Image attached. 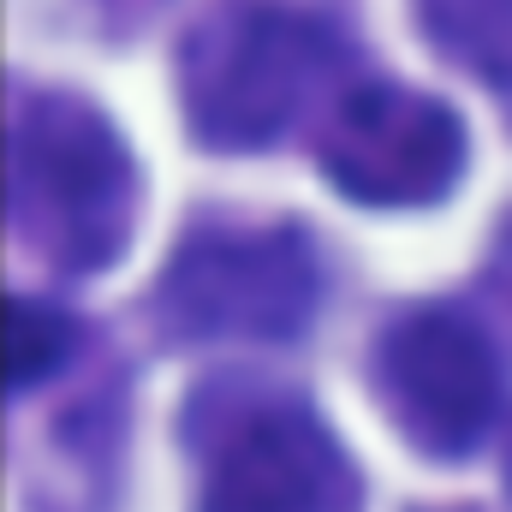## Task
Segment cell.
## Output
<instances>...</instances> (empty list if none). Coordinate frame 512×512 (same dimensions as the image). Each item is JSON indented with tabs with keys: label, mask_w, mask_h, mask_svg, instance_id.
Here are the masks:
<instances>
[{
	"label": "cell",
	"mask_w": 512,
	"mask_h": 512,
	"mask_svg": "<svg viewBox=\"0 0 512 512\" xmlns=\"http://www.w3.org/2000/svg\"><path fill=\"white\" fill-rule=\"evenodd\" d=\"M197 512H358V471L298 399H239L209 435Z\"/></svg>",
	"instance_id": "obj_4"
},
{
	"label": "cell",
	"mask_w": 512,
	"mask_h": 512,
	"mask_svg": "<svg viewBox=\"0 0 512 512\" xmlns=\"http://www.w3.org/2000/svg\"><path fill=\"white\" fill-rule=\"evenodd\" d=\"M12 221L54 268L90 274L126 251L137 167L120 131L78 96H30L12 126Z\"/></svg>",
	"instance_id": "obj_2"
},
{
	"label": "cell",
	"mask_w": 512,
	"mask_h": 512,
	"mask_svg": "<svg viewBox=\"0 0 512 512\" xmlns=\"http://www.w3.org/2000/svg\"><path fill=\"white\" fill-rule=\"evenodd\" d=\"M417 18L453 66L512 84V0H417Z\"/></svg>",
	"instance_id": "obj_7"
},
{
	"label": "cell",
	"mask_w": 512,
	"mask_h": 512,
	"mask_svg": "<svg viewBox=\"0 0 512 512\" xmlns=\"http://www.w3.org/2000/svg\"><path fill=\"white\" fill-rule=\"evenodd\" d=\"M489 280H495V292L512 304V215L501 221V239H495V256H489Z\"/></svg>",
	"instance_id": "obj_9"
},
{
	"label": "cell",
	"mask_w": 512,
	"mask_h": 512,
	"mask_svg": "<svg viewBox=\"0 0 512 512\" xmlns=\"http://www.w3.org/2000/svg\"><path fill=\"white\" fill-rule=\"evenodd\" d=\"M72 352V322L48 304H30V298H6V328H0V358H6V387L42 382L66 364Z\"/></svg>",
	"instance_id": "obj_8"
},
{
	"label": "cell",
	"mask_w": 512,
	"mask_h": 512,
	"mask_svg": "<svg viewBox=\"0 0 512 512\" xmlns=\"http://www.w3.org/2000/svg\"><path fill=\"white\" fill-rule=\"evenodd\" d=\"M322 167L352 203L376 209L435 203L465 167V131L435 96L399 84H358L328 114Z\"/></svg>",
	"instance_id": "obj_5"
},
{
	"label": "cell",
	"mask_w": 512,
	"mask_h": 512,
	"mask_svg": "<svg viewBox=\"0 0 512 512\" xmlns=\"http://www.w3.org/2000/svg\"><path fill=\"white\" fill-rule=\"evenodd\" d=\"M376 382L393 423L435 459L471 453L501 411V364L483 328L453 310H411L382 334Z\"/></svg>",
	"instance_id": "obj_6"
},
{
	"label": "cell",
	"mask_w": 512,
	"mask_h": 512,
	"mask_svg": "<svg viewBox=\"0 0 512 512\" xmlns=\"http://www.w3.org/2000/svg\"><path fill=\"white\" fill-rule=\"evenodd\" d=\"M322 292L298 227H227L185 239L161 274V316L179 340H292Z\"/></svg>",
	"instance_id": "obj_3"
},
{
	"label": "cell",
	"mask_w": 512,
	"mask_h": 512,
	"mask_svg": "<svg viewBox=\"0 0 512 512\" xmlns=\"http://www.w3.org/2000/svg\"><path fill=\"white\" fill-rule=\"evenodd\" d=\"M340 42L322 18L274 0L209 6L179 48V108L209 149H268L334 84Z\"/></svg>",
	"instance_id": "obj_1"
}]
</instances>
